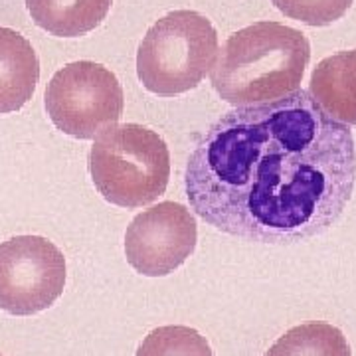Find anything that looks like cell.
<instances>
[{
	"instance_id": "11",
	"label": "cell",
	"mask_w": 356,
	"mask_h": 356,
	"mask_svg": "<svg viewBox=\"0 0 356 356\" xmlns=\"http://www.w3.org/2000/svg\"><path fill=\"white\" fill-rule=\"evenodd\" d=\"M266 356H350V346L329 323H305L281 334Z\"/></svg>"
},
{
	"instance_id": "14",
	"label": "cell",
	"mask_w": 356,
	"mask_h": 356,
	"mask_svg": "<svg viewBox=\"0 0 356 356\" xmlns=\"http://www.w3.org/2000/svg\"><path fill=\"white\" fill-rule=\"evenodd\" d=\"M0 356H4V355H0Z\"/></svg>"
},
{
	"instance_id": "10",
	"label": "cell",
	"mask_w": 356,
	"mask_h": 356,
	"mask_svg": "<svg viewBox=\"0 0 356 356\" xmlns=\"http://www.w3.org/2000/svg\"><path fill=\"white\" fill-rule=\"evenodd\" d=\"M113 0H26L32 20L60 38L83 36L105 20Z\"/></svg>"
},
{
	"instance_id": "3",
	"label": "cell",
	"mask_w": 356,
	"mask_h": 356,
	"mask_svg": "<svg viewBox=\"0 0 356 356\" xmlns=\"http://www.w3.org/2000/svg\"><path fill=\"white\" fill-rule=\"evenodd\" d=\"M89 172L107 202L143 208L165 194L170 178L168 147L151 129L127 123L105 129L89 151Z\"/></svg>"
},
{
	"instance_id": "8",
	"label": "cell",
	"mask_w": 356,
	"mask_h": 356,
	"mask_svg": "<svg viewBox=\"0 0 356 356\" xmlns=\"http://www.w3.org/2000/svg\"><path fill=\"white\" fill-rule=\"evenodd\" d=\"M309 93L334 121L356 125V50L321 60L311 74Z\"/></svg>"
},
{
	"instance_id": "9",
	"label": "cell",
	"mask_w": 356,
	"mask_h": 356,
	"mask_svg": "<svg viewBox=\"0 0 356 356\" xmlns=\"http://www.w3.org/2000/svg\"><path fill=\"white\" fill-rule=\"evenodd\" d=\"M40 79V62L32 44L10 28H0V115L22 109Z\"/></svg>"
},
{
	"instance_id": "12",
	"label": "cell",
	"mask_w": 356,
	"mask_h": 356,
	"mask_svg": "<svg viewBox=\"0 0 356 356\" xmlns=\"http://www.w3.org/2000/svg\"><path fill=\"white\" fill-rule=\"evenodd\" d=\"M135 356H214V350L198 331L168 325L149 332Z\"/></svg>"
},
{
	"instance_id": "4",
	"label": "cell",
	"mask_w": 356,
	"mask_h": 356,
	"mask_svg": "<svg viewBox=\"0 0 356 356\" xmlns=\"http://www.w3.org/2000/svg\"><path fill=\"white\" fill-rule=\"evenodd\" d=\"M218 34L194 10H175L154 22L137 51V76L145 89L175 97L198 88L214 67Z\"/></svg>"
},
{
	"instance_id": "2",
	"label": "cell",
	"mask_w": 356,
	"mask_h": 356,
	"mask_svg": "<svg viewBox=\"0 0 356 356\" xmlns=\"http://www.w3.org/2000/svg\"><path fill=\"white\" fill-rule=\"evenodd\" d=\"M309 60L311 46L301 30L255 22L226 40L210 79L224 102L255 107L293 95L301 88Z\"/></svg>"
},
{
	"instance_id": "13",
	"label": "cell",
	"mask_w": 356,
	"mask_h": 356,
	"mask_svg": "<svg viewBox=\"0 0 356 356\" xmlns=\"http://www.w3.org/2000/svg\"><path fill=\"white\" fill-rule=\"evenodd\" d=\"M287 18L307 26H329L341 20L355 0H271Z\"/></svg>"
},
{
	"instance_id": "1",
	"label": "cell",
	"mask_w": 356,
	"mask_h": 356,
	"mask_svg": "<svg viewBox=\"0 0 356 356\" xmlns=\"http://www.w3.org/2000/svg\"><path fill=\"white\" fill-rule=\"evenodd\" d=\"M356 186V145L305 89L236 107L194 147L184 188L192 210L224 234L295 243L339 222Z\"/></svg>"
},
{
	"instance_id": "6",
	"label": "cell",
	"mask_w": 356,
	"mask_h": 356,
	"mask_svg": "<svg viewBox=\"0 0 356 356\" xmlns=\"http://www.w3.org/2000/svg\"><path fill=\"white\" fill-rule=\"evenodd\" d=\"M65 257L42 236H16L0 243V309L30 317L64 293Z\"/></svg>"
},
{
	"instance_id": "7",
	"label": "cell",
	"mask_w": 356,
	"mask_h": 356,
	"mask_svg": "<svg viewBox=\"0 0 356 356\" xmlns=\"http://www.w3.org/2000/svg\"><path fill=\"white\" fill-rule=\"evenodd\" d=\"M196 242L198 226L191 210L178 202H161L129 224L125 255L140 275L163 277L194 254Z\"/></svg>"
},
{
	"instance_id": "5",
	"label": "cell",
	"mask_w": 356,
	"mask_h": 356,
	"mask_svg": "<svg viewBox=\"0 0 356 356\" xmlns=\"http://www.w3.org/2000/svg\"><path fill=\"white\" fill-rule=\"evenodd\" d=\"M123 89L111 70L95 62H74L56 72L46 89L51 123L76 139H95L123 115Z\"/></svg>"
}]
</instances>
